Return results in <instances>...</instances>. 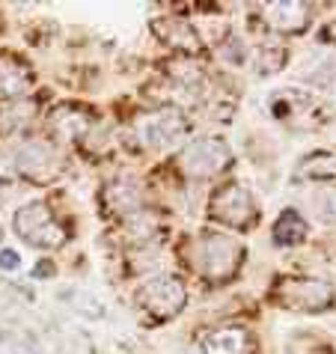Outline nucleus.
I'll list each match as a JSON object with an SVG mask.
<instances>
[{
    "mask_svg": "<svg viewBox=\"0 0 336 354\" xmlns=\"http://www.w3.org/2000/svg\"><path fill=\"white\" fill-rule=\"evenodd\" d=\"M155 232H158V223H155V218H149V214H134V218H128V235H131L134 244L152 241Z\"/></svg>",
    "mask_w": 336,
    "mask_h": 354,
    "instance_id": "nucleus-17",
    "label": "nucleus"
},
{
    "mask_svg": "<svg viewBox=\"0 0 336 354\" xmlns=\"http://www.w3.org/2000/svg\"><path fill=\"white\" fill-rule=\"evenodd\" d=\"M265 18L274 30H289V33H298L301 27L310 21V9L304 3H274L265 9Z\"/></svg>",
    "mask_w": 336,
    "mask_h": 354,
    "instance_id": "nucleus-13",
    "label": "nucleus"
},
{
    "mask_svg": "<svg viewBox=\"0 0 336 354\" xmlns=\"http://www.w3.org/2000/svg\"><path fill=\"white\" fill-rule=\"evenodd\" d=\"M137 301H140V307L149 310L152 316H176L187 304V289L173 274H158V277L146 280L140 286Z\"/></svg>",
    "mask_w": 336,
    "mask_h": 354,
    "instance_id": "nucleus-2",
    "label": "nucleus"
},
{
    "mask_svg": "<svg viewBox=\"0 0 336 354\" xmlns=\"http://www.w3.org/2000/svg\"><path fill=\"white\" fill-rule=\"evenodd\" d=\"M15 167L36 182H48L51 176H57V170H60V155L42 140H30L18 149Z\"/></svg>",
    "mask_w": 336,
    "mask_h": 354,
    "instance_id": "nucleus-8",
    "label": "nucleus"
},
{
    "mask_svg": "<svg viewBox=\"0 0 336 354\" xmlns=\"http://www.w3.org/2000/svg\"><path fill=\"white\" fill-rule=\"evenodd\" d=\"M185 137V120L179 111L167 107V111L149 113L146 120H140V140L152 149H164V146H173Z\"/></svg>",
    "mask_w": 336,
    "mask_h": 354,
    "instance_id": "nucleus-7",
    "label": "nucleus"
},
{
    "mask_svg": "<svg viewBox=\"0 0 336 354\" xmlns=\"http://www.w3.org/2000/svg\"><path fill=\"white\" fill-rule=\"evenodd\" d=\"M250 333L241 328H217L203 339V354H250Z\"/></svg>",
    "mask_w": 336,
    "mask_h": 354,
    "instance_id": "nucleus-9",
    "label": "nucleus"
},
{
    "mask_svg": "<svg viewBox=\"0 0 336 354\" xmlns=\"http://www.w3.org/2000/svg\"><path fill=\"white\" fill-rule=\"evenodd\" d=\"M15 232L33 248H60L66 241L63 226L51 218L45 203H27L15 212Z\"/></svg>",
    "mask_w": 336,
    "mask_h": 354,
    "instance_id": "nucleus-1",
    "label": "nucleus"
},
{
    "mask_svg": "<svg viewBox=\"0 0 336 354\" xmlns=\"http://www.w3.org/2000/svg\"><path fill=\"white\" fill-rule=\"evenodd\" d=\"M312 209L321 223H336V191H319L312 196Z\"/></svg>",
    "mask_w": 336,
    "mask_h": 354,
    "instance_id": "nucleus-18",
    "label": "nucleus"
},
{
    "mask_svg": "<svg viewBox=\"0 0 336 354\" xmlns=\"http://www.w3.org/2000/svg\"><path fill=\"white\" fill-rule=\"evenodd\" d=\"M286 63V51L283 48H277V45H268V48H259V72L265 75H274V72H280Z\"/></svg>",
    "mask_w": 336,
    "mask_h": 354,
    "instance_id": "nucleus-19",
    "label": "nucleus"
},
{
    "mask_svg": "<svg viewBox=\"0 0 336 354\" xmlns=\"http://www.w3.org/2000/svg\"><path fill=\"white\" fill-rule=\"evenodd\" d=\"M33 111H36V104L33 102H18V104H12V107H6V113L0 116V134H6V131H12V129H18L21 122H27L33 116Z\"/></svg>",
    "mask_w": 336,
    "mask_h": 354,
    "instance_id": "nucleus-16",
    "label": "nucleus"
},
{
    "mask_svg": "<svg viewBox=\"0 0 336 354\" xmlns=\"http://www.w3.org/2000/svg\"><path fill=\"white\" fill-rule=\"evenodd\" d=\"M104 200H107V209L113 214H131V212L140 209L143 191L134 179H113L104 188Z\"/></svg>",
    "mask_w": 336,
    "mask_h": 354,
    "instance_id": "nucleus-10",
    "label": "nucleus"
},
{
    "mask_svg": "<svg viewBox=\"0 0 336 354\" xmlns=\"http://www.w3.org/2000/svg\"><path fill=\"white\" fill-rule=\"evenodd\" d=\"M241 259V244L226 235H205L196 244V262L209 280H226Z\"/></svg>",
    "mask_w": 336,
    "mask_h": 354,
    "instance_id": "nucleus-3",
    "label": "nucleus"
},
{
    "mask_svg": "<svg viewBox=\"0 0 336 354\" xmlns=\"http://www.w3.org/2000/svg\"><path fill=\"white\" fill-rule=\"evenodd\" d=\"M306 232H310V226H306V221L292 209L283 212L280 221L274 223V241L277 244H301L306 239Z\"/></svg>",
    "mask_w": 336,
    "mask_h": 354,
    "instance_id": "nucleus-14",
    "label": "nucleus"
},
{
    "mask_svg": "<svg viewBox=\"0 0 336 354\" xmlns=\"http://www.w3.org/2000/svg\"><path fill=\"white\" fill-rule=\"evenodd\" d=\"M30 86V72L15 57H0V98H18Z\"/></svg>",
    "mask_w": 336,
    "mask_h": 354,
    "instance_id": "nucleus-12",
    "label": "nucleus"
},
{
    "mask_svg": "<svg viewBox=\"0 0 336 354\" xmlns=\"http://www.w3.org/2000/svg\"><path fill=\"white\" fill-rule=\"evenodd\" d=\"M324 39L336 45V21H330V24H328V30H324Z\"/></svg>",
    "mask_w": 336,
    "mask_h": 354,
    "instance_id": "nucleus-21",
    "label": "nucleus"
},
{
    "mask_svg": "<svg viewBox=\"0 0 336 354\" xmlns=\"http://www.w3.org/2000/svg\"><path fill=\"white\" fill-rule=\"evenodd\" d=\"M230 161H232V152L221 137H203V140H194L182 152L185 173L196 176V179H205V176H214V173L226 170Z\"/></svg>",
    "mask_w": 336,
    "mask_h": 354,
    "instance_id": "nucleus-5",
    "label": "nucleus"
},
{
    "mask_svg": "<svg viewBox=\"0 0 336 354\" xmlns=\"http://www.w3.org/2000/svg\"><path fill=\"white\" fill-rule=\"evenodd\" d=\"M212 218L230 226H250L256 218V200L241 185H226L212 200Z\"/></svg>",
    "mask_w": 336,
    "mask_h": 354,
    "instance_id": "nucleus-6",
    "label": "nucleus"
},
{
    "mask_svg": "<svg viewBox=\"0 0 336 354\" xmlns=\"http://www.w3.org/2000/svg\"><path fill=\"white\" fill-rule=\"evenodd\" d=\"M18 265H21V259H18V253H15V250H9V248H3V250H0V268H6V271H15Z\"/></svg>",
    "mask_w": 336,
    "mask_h": 354,
    "instance_id": "nucleus-20",
    "label": "nucleus"
},
{
    "mask_svg": "<svg viewBox=\"0 0 336 354\" xmlns=\"http://www.w3.org/2000/svg\"><path fill=\"white\" fill-rule=\"evenodd\" d=\"M301 170H304V176H310V179H333L336 176V155L333 152H312L310 158H304Z\"/></svg>",
    "mask_w": 336,
    "mask_h": 354,
    "instance_id": "nucleus-15",
    "label": "nucleus"
},
{
    "mask_svg": "<svg viewBox=\"0 0 336 354\" xmlns=\"http://www.w3.org/2000/svg\"><path fill=\"white\" fill-rule=\"evenodd\" d=\"M280 304L301 313H321L333 304V289L312 277H289L280 283Z\"/></svg>",
    "mask_w": 336,
    "mask_h": 354,
    "instance_id": "nucleus-4",
    "label": "nucleus"
},
{
    "mask_svg": "<svg viewBox=\"0 0 336 354\" xmlns=\"http://www.w3.org/2000/svg\"><path fill=\"white\" fill-rule=\"evenodd\" d=\"M86 129H90V120L81 107H72V104H63L51 113V131L60 137V140H77Z\"/></svg>",
    "mask_w": 336,
    "mask_h": 354,
    "instance_id": "nucleus-11",
    "label": "nucleus"
}]
</instances>
